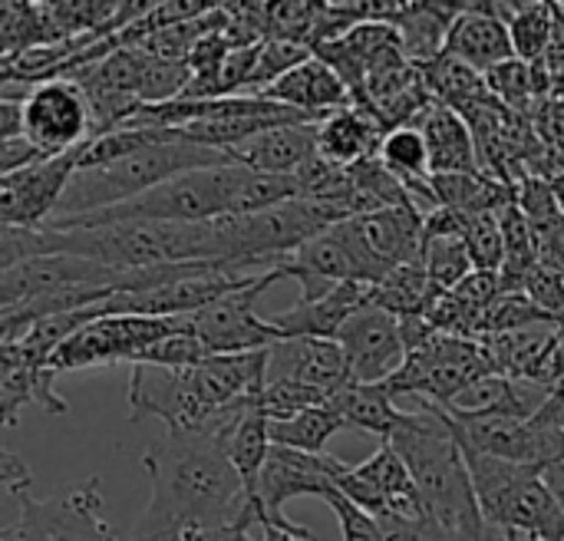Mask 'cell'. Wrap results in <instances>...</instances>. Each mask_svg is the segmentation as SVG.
Segmentation results:
<instances>
[{
  "label": "cell",
  "mask_w": 564,
  "mask_h": 541,
  "mask_svg": "<svg viewBox=\"0 0 564 541\" xmlns=\"http://www.w3.org/2000/svg\"><path fill=\"white\" fill-rule=\"evenodd\" d=\"M142 466L152 479V499L132 541H185L192 532L241 519L248 499L225 433L165 430L145 450Z\"/></svg>",
  "instance_id": "obj_1"
},
{
  "label": "cell",
  "mask_w": 564,
  "mask_h": 541,
  "mask_svg": "<svg viewBox=\"0 0 564 541\" xmlns=\"http://www.w3.org/2000/svg\"><path fill=\"white\" fill-rule=\"evenodd\" d=\"M390 446L406 463L420 489L426 519L463 532L486 529L463 446L449 430L443 407L423 403L420 410H413L410 423L390 440Z\"/></svg>",
  "instance_id": "obj_2"
},
{
  "label": "cell",
  "mask_w": 564,
  "mask_h": 541,
  "mask_svg": "<svg viewBox=\"0 0 564 541\" xmlns=\"http://www.w3.org/2000/svg\"><path fill=\"white\" fill-rule=\"evenodd\" d=\"M225 162H231L225 152L195 145V142L182 139L172 129V139H165V142L139 149V152L112 162V165L76 172L69 178V185H66V192L59 198V208H56V215L50 221L79 218V215H93V212L132 202V198L145 195L149 188H155V185H162V182H169L175 175H185V172H195V169L225 165Z\"/></svg>",
  "instance_id": "obj_3"
},
{
  "label": "cell",
  "mask_w": 564,
  "mask_h": 541,
  "mask_svg": "<svg viewBox=\"0 0 564 541\" xmlns=\"http://www.w3.org/2000/svg\"><path fill=\"white\" fill-rule=\"evenodd\" d=\"M245 178V165L225 162L212 169H195L185 175H175L145 195L79 215V218H59L43 228H93V225H122V221H145V225H178V221H208L231 215L238 185Z\"/></svg>",
  "instance_id": "obj_4"
},
{
  "label": "cell",
  "mask_w": 564,
  "mask_h": 541,
  "mask_svg": "<svg viewBox=\"0 0 564 541\" xmlns=\"http://www.w3.org/2000/svg\"><path fill=\"white\" fill-rule=\"evenodd\" d=\"M231 400L202 360L198 367L135 364L129 374V423L162 420L165 430L212 433Z\"/></svg>",
  "instance_id": "obj_5"
},
{
  "label": "cell",
  "mask_w": 564,
  "mask_h": 541,
  "mask_svg": "<svg viewBox=\"0 0 564 541\" xmlns=\"http://www.w3.org/2000/svg\"><path fill=\"white\" fill-rule=\"evenodd\" d=\"M492 374L496 370L479 340L436 334L430 344L406 354V364L387 387L397 400L420 397L423 403L449 407L459 393H466L473 383H479Z\"/></svg>",
  "instance_id": "obj_6"
},
{
  "label": "cell",
  "mask_w": 564,
  "mask_h": 541,
  "mask_svg": "<svg viewBox=\"0 0 564 541\" xmlns=\"http://www.w3.org/2000/svg\"><path fill=\"white\" fill-rule=\"evenodd\" d=\"M182 331H195L192 317H102L86 324L79 334H73L46 360V370L63 377L73 370L109 367V364L135 367L145 350Z\"/></svg>",
  "instance_id": "obj_7"
},
{
  "label": "cell",
  "mask_w": 564,
  "mask_h": 541,
  "mask_svg": "<svg viewBox=\"0 0 564 541\" xmlns=\"http://www.w3.org/2000/svg\"><path fill=\"white\" fill-rule=\"evenodd\" d=\"M99 509V479H86L53 499L20 496V516L0 532V541H119Z\"/></svg>",
  "instance_id": "obj_8"
},
{
  "label": "cell",
  "mask_w": 564,
  "mask_h": 541,
  "mask_svg": "<svg viewBox=\"0 0 564 541\" xmlns=\"http://www.w3.org/2000/svg\"><path fill=\"white\" fill-rule=\"evenodd\" d=\"M284 278V271H268L264 278H258L254 284L208 304L205 311L192 314V327L195 337L205 344V350L212 357L218 354H251V350H271L278 344H284V334L271 324V317H258L254 304L258 297L278 284Z\"/></svg>",
  "instance_id": "obj_9"
},
{
  "label": "cell",
  "mask_w": 564,
  "mask_h": 541,
  "mask_svg": "<svg viewBox=\"0 0 564 541\" xmlns=\"http://www.w3.org/2000/svg\"><path fill=\"white\" fill-rule=\"evenodd\" d=\"M0 99H23V136L50 155L73 152L93 139V109L76 79H46Z\"/></svg>",
  "instance_id": "obj_10"
},
{
  "label": "cell",
  "mask_w": 564,
  "mask_h": 541,
  "mask_svg": "<svg viewBox=\"0 0 564 541\" xmlns=\"http://www.w3.org/2000/svg\"><path fill=\"white\" fill-rule=\"evenodd\" d=\"M334 231L350 245L373 284H380L393 268L420 261L423 251V215L416 208H380L357 215Z\"/></svg>",
  "instance_id": "obj_11"
},
{
  "label": "cell",
  "mask_w": 564,
  "mask_h": 541,
  "mask_svg": "<svg viewBox=\"0 0 564 541\" xmlns=\"http://www.w3.org/2000/svg\"><path fill=\"white\" fill-rule=\"evenodd\" d=\"M126 271L73 258V255H43L26 258L0 271V307H13L43 294L63 291H119Z\"/></svg>",
  "instance_id": "obj_12"
},
{
  "label": "cell",
  "mask_w": 564,
  "mask_h": 541,
  "mask_svg": "<svg viewBox=\"0 0 564 541\" xmlns=\"http://www.w3.org/2000/svg\"><path fill=\"white\" fill-rule=\"evenodd\" d=\"M347 463L327 456V453H301V450H284L271 446V456L261 473V506L268 516V526L274 529H294V522L284 519V502L297 496H317L327 499V493L337 489V479L344 476Z\"/></svg>",
  "instance_id": "obj_13"
},
{
  "label": "cell",
  "mask_w": 564,
  "mask_h": 541,
  "mask_svg": "<svg viewBox=\"0 0 564 541\" xmlns=\"http://www.w3.org/2000/svg\"><path fill=\"white\" fill-rule=\"evenodd\" d=\"M337 493L347 496L364 512H370L373 519H380V516L426 519L420 489H416L406 463L397 456V450L390 443H383L367 463L347 466L344 476L337 479Z\"/></svg>",
  "instance_id": "obj_14"
},
{
  "label": "cell",
  "mask_w": 564,
  "mask_h": 541,
  "mask_svg": "<svg viewBox=\"0 0 564 541\" xmlns=\"http://www.w3.org/2000/svg\"><path fill=\"white\" fill-rule=\"evenodd\" d=\"M79 169V149L53 155L40 165L0 175V218L7 228H43Z\"/></svg>",
  "instance_id": "obj_15"
},
{
  "label": "cell",
  "mask_w": 564,
  "mask_h": 541,
  "mask_svg": "<svg viewBox=\"0 0 564 541\" xmlns=\"http://www.w3.org/2000/svg\"><path fill=\"white\" fill-rule=\"evenodd\" d=\"M337 344L347 354L354 383H390L406 364V344L400 317L370 304L347 321Z\"/></svg>",
  "instance_id": "obj_16"
},
{
  "label": "cell",
  "mask_w": 564,
  "mask_h": 541,
  "mask_svg": "<svg viewBox=\"0 0 564 541\" xmlns=\"http://www.w3.org/2000/svg\"><path fill=\"white\" fill-rule=\"evenodd\" d=\"M509 13L512 0L506 3H489V0H473L466 10L456 17L446 36V56L489 73L506 59H516L512 33H509Z\"/></svg>",
  "instance_id": "obj_17"
},
{
  "label": "cell",
  "mask_w": 564,
  "mask_h": 541,
  "mask_svg": "<svg viewBox=\"0 0 564 541\" xmlns=\"http://www.w3.org/2000/svg\"><path fill=\"white\" fill-rule=\"evenodd\" d=\"M271 380H297L327 397L354 383L344 347L337 340H321V337H294L271 347L268 383Z\"/></svg>",
  "instance_id": "obj_18"
},
{
  "label": "cell",
  "mask_w": 564,
  "mask_h": 541,
  "mask_svg": "<svg viewBox=\"0 0 564 541\" xmlns=\"http://www.w3.org/2000/svg\"><path fill=\"white\" fill-rule=\"evenodd\" d=\"M373 304V284L367 281H344L324 297L311 304H297L291 311H281L271 317V324L284 334V340L294 337H321V340H337L340 331L347 327L350 317H357L364 307Z\"/></svg>",
  "instance_id": "obj_19"
},
{
  "label": "cell",
  "mask_w": 564,
  "mask_h": 541,
  "mask_svg": "<svg viewBox=\"0 0 564 541\" xmlns=\"http://www.w3.org/2000/svg\"><path fill=\"white\" fill-rule=\"evenodd\" d=\"M56 374L46 364L30 360L17 344H0V420L17 426V416L26 403H36L50 416H66V400L53 390Z\"/></svg>",
  "instance_id": "obj_20"
},
{
  "label": "cell",
  "mask_w": 564,
  "mask_h": 541,
  "mask_svg": "<svg viewBox=\"0 0 564 541\" xmlns=\"http://www.w3.org/2000/svg\"><path fill=\"white\" fill-rule=\"evenodd\" d=\"M261 96H268L271 102H281L288 109H297L304 116H314V119H327L330 112L354 106V93L347 89V83L317 56H311L297 69L281 76Z\"/></svg>",
  "instance_id": "obj_21"
},
{
  "label": "cell",
  "mask_w": 564,
  "mask_h": 541,
  "mask_svg": "<svg viewBox=\"0 0 564 541\" xmlns=\"http://www.w3.org/2000/svg\"><path fill=\"white\" fill-rule=\"evenodd\" d=\"M552 393L555 390H549L542 383L492 374V377L473 383L466 393H459L443 410H449L456 416H512V420H532V416L542 413V407L552 400Z\"/></svg>",
  "instance_id": "obj_22"
},
{
  "label": "cell",
  "mask_w": 564,
  "mask_h": 541,
  "mask_svg": "<svg viewBox=\"0 0 564 541\" xmlns=\"http://www.w3.org/2000/svg\"><path fill=\"white\" fill-rule=\"evenodd\" d=\"M387 139L383 122L364 109V106H347L330 112L321 129H317V155L337 169H354L360 162H370L380 155V145Z\"/></svg>",
  "instance_id": "obj_23"
},
{
  "label": "cell",
  "mask_w": 564,
  "mask_h": 541,
  "mask_svg": "<svg viewBox=\"0 0 564 541\" xmlns=\"http://www.w3.org/2000/svg\"><path fill=\"white\" fill-rule=\"evenodd\" d=\"M459 446H463V456H466V466H469V479H473L482 519L489 526L506 529V519H509L519 493L535 476H542V469L522 466V463H509V459H499V456H489V453H479V450H473L466 443H459Z\"/></svg>",
  "instance_id": "obj_24"
},
{
  "label": "cell",
  "mask_w": 564,
  "mask_h": 541,
  "mask_svg": "<svg viewBox=\"0 0 564 541\" xmlns=\"http://www.w3.org/2000/svg\"><path fill=\"white\" fill-rule=\"evenodd\" d=\"M449 430L456 433L459 443L509 459V463H522V466H539V446H535V430L532 420H512V416H456L449 410H443ZM545 473V469H542Z\"/></svg>",
  "instance_id": "obj_25"
},
{
  "label": "cell",
  "mask_w": 564,
  "mask_h": 541,
  "mask_svg": "<svg viewBox=\"0 0 564 541\" xmlns=\"http://www.w3.org/2000/svg\"><path fill=\"white\" fill-rule=\"evenodd\" d=\"M420 132L430 149V172L433 175H459V172H482L479 162V145L473 136V126L466 122L463 112L433 102L423 119Z\"/></svg>",
  "instance_id": "obj_26"
},
{
  "label": "cell",
  "mask_w": 564,
  "mask_h": 541,
  "mask_svg": "<svg viewBox=\"0 0 564 541\" xmlns=\"http://www.w3.org/2000/svg\"><path fill=\"white\" fill-rule=\"evenodd\" d=\"M324 122V119H321ZM321 122H294L271 129L248 145L228 152L231 162L251 169V172H268V175H294L317 155V129Z\"/></svg>",
  "instance_id": "obj_27"
},
{
  "label": "cell",
  "mask_w": 564,
  "mask_h": 541,
  "mask_svg": "<svg viewBox=\"0 0 564 541\" xmlns=\"http://www.w3.org/2000/svg\"><path fill=\"white\" fill-rule=\"evenodd\" d=\"M466 10L463 0H403V7L397 10V17L390 20L400 36H403V50L413 63H430L436 56H443L446 50V36L449 26L456 23V17Z\"/></svg>",
  "instance_id": "obj_28"
},
{
  "label": "cell",
  "mask_w": 564,
  "mask_h": 541,
  "mask_svg": "<svg viewBox=\"0 0 564 541\" xmlns=\"http://www.w3.org/2000/svg\"><path fill=\"white\" fill-rule=\"evenodd\" d=\"M330 403L340 410L347 430L373 433L383 443H390L413 416V410L397 407V397L387 383H350L340 393H334Z\"/></svg>",
  "instance_id": "obj_29"
},
{
  "label": "cell",
  "mask_w": 564,
  "mask_h": 541,
  "mask_svg": "<svg viewBox=\"0 0 564 541\" xmlns=\"http://www.w3.org/2000/svg\"><path fill=\"white\" fill-rule=\"evenodd\" d=\"M436 205L456 208L463 215H482V212H499L516 198V188L486 175V172H459V175H430Z\"/></svg>",
  "instance_id": "obj_30"
},
{
  "label": "cell",
  "mask_w": 564,
  "mask_h": 541,
  "mask_svg": "<svg viewBox=\"0 0 564 541\" xmlns=\"http://www.w3.org/2000/svg\"><path fill=\"white\" fill-rule=\"evenodd\" d=\"M440 297H443V291L430 281V274H426V268L420 261L400 264L380 284H373V304L390 311L400 321L426 317L436 307Z\"/></svg>",
  "instance_id": "obj_31"
},
{
  "label": "cell",
  "mask_w": 564,
  "mask_h": 541,
  "mask_svg": "<svg viewBox=\"0 0 564 541\" xmlns=\"http://www.w3.org/2000/svg\"><path fill=\"white\" fill-rule=\"evenodd\" d=\"M228 456L245 483V499L248 506H254L261 516H264V506H261V496H258V486H261V473H264V463L271 456V433H268V416L251 407L245 413V420L235 426V433L228 436ZM268 519V516H264Z\"/></svg>",
  "instance_id": "obj_32"
},
{
  "label": "cell",
  "mask_w": 564,
  "mask_h": 541,
  "mask_svg": "<svg viewBox=\"0 0 564 541\" xmlns=\"http://www.w3.org/2000/svg\"><path fill=\"white\" fill-rule=\"evenodd\" d=\"M499 221H502V238H506V264H502L499 278H502L506 291H522L529 274L542 264L539 238H535L529 215L519 208L516 198L499 208Z\"/></svg>",
  "instance_id": "obj_33"
},
{
  "label": "cell",
  "mask_w": 564,
  "mask_h": 541,
  "mask_svg": "<svg viewBox=\"0 0 564 541\" xmlns=\"http://www.w3.org/2000/svg\"><path fill=\"white\" fill-rule=\"evenodd\" d=\"M340 430H347L340 410L327 400L324 407L304 410L291 420H268V433H271V446H284V450H301V453H324L327 440L337 436Z\"/></svg>",
  "instance_id": "obj_34"
},
{
  "label": "cell",
  "mask_w": 564,
  "mask_h": 541,
  "mask_svg": "<svg viewBox=\"0 0 564 541\" xmlns=\"http://www.w3.org/2000/svg\"><path fill=\"white\" fill-rule=\"evenodd\" d=\"M53 43L46 13L40 0H3L0 3V53L3 59L26 53L33 46Z\"/></svg>",
  "instance_id": "obj_35"
},
{
  "label": "cell",
  "mask_w": 564,
  "mask_h": 541,
  "mask_svg": "<svg viewBox=\"0 0 564 541\" xmlns=\"http://www.w3.org/2000/svg\"><path fill=\"white\" fill-rule=\"evenodd\" d=\"M509 33H512V46H516L519 59H525V63L545 59L552 36H555V3H545V0L512 3Z\"/></svg>",
  "instance_id": "obj_36"
},
{
  "label": "cell",
  "mask_w": 564,
  "mask_h": 541,
  "mask_svg": "<svg viewBox=\"0 0 564 541\" xmlns=\"http://www.w3.org/2000/svg\"><path fill=\"white\" fill-rule=\"evenodd\" d=\"M380 162L393 175H400L406 182V188L416 182H426L433 175L430 172V149H426L420 126H403V129L387 132V139L380 145Z\"/></svg>",
  "instance_id": "obj_37"
},
{
  "label": "cell",
  "mask_w": 564,
  "mask_h": 541,
  "mask_svg": "<svg viewBox=\"0 0 564 541\" xmlns=\"http://www.w3.org/2000/svg\"><path fill=\"white\" fill-rule=\"evenodd\" d=\"M420 264L426 268L430 281L443 294L456 291L476 271L473 258H469V248H466V238H433V241H423Z\"/></svg>",
  "instance_id": "obj_38"
},
{
  "label": "cell",
  "mask_w": 564,
  "mask_h": 541,
  "mask_svg": "<svg viewBox=\"0 0 564 541\" xmlns=\"http://www.w3.org/2000/svg\"><path fill=\"white\" fill-rule=\"evenodd\" d=\"M314 56L311 46L304 43H291V40H264L251 83H248V96H261L264 89H271L281 76H288L291 69H297L301 63H307Z\"/></svg>",
  "instance_id": "obj_39"
},
{
  "label": "cell",
  "mask_w": 564,
  "mask_h": 541,
  "mask_svg": "<svg viewBox=\"0 0 564 541\" xmlns=\"http://www.w3.org/2000/svg\"><path fill=\"white\" fill-rule=\"evenodd\" d=\"M317 0H268V40H291L314 50Z\"/></svg>",
  "instance_id": "obj_40"
},
{
  "label": "cell",
  "mask_w": 564,
  "mask_h": 541,
  "mask_svg": "<svg viewBox=\"0 0 564 541\" xmlns=\"http://www.w3.org/2000/svg\"><path fill=\"white\" fill-rule=\"evenodd\" d=\"M486 76V86H489V93L506 106V109H512V112H525L529 116V109L535 106V83H532V63H525V59H506V63H499L496 69H489V73H482Z\"/></svg>",
  "instance_id": "obj_41"
},
{
  "label": "cell",
  "mask_w": 564,
  "mask_h": 541,
  "mask_svg": "<svg viewBox=\"0 0 564 541\" xmlns=\"http://www.w3.org/2000/svg\"><path fill=\"white\" fill-rule=\"evenodd\" d=\"M327 400H330L327 393H321V390H314V387H304V383H297V380H271V383L264 387V393L258 397V410H261L271 423H278V420H291V416H297V413H304V410L324 407Z\"/></svg>",
  "instance_id": "obj_42"
},
{
  "label": "cell",
  "mask_w": 564,
  "mask_h": 541,
  "mask_svg": "<svg viewBox=\"0 0 564 541\" xmlns=\"http://www.w3.org/2000/svg\"><path fill=\"white\" fill-rule=\"evenodd\" d=\"M466 248H469V258H473L476 271H492V274L502 271V264H506V238H502L499 212L473 215L469 231H466Z\"/></svg>",
  "instance_id": "obj_43"
},
{
  "label": "cell",
  "mask_w": 564,
  "mask_h": 541,
  "mask_svg": "<svg viewBox=\"0 0 564 541\" xmlns=\"http://www.w3.org/2000/svg\"><path fill=\"white\" fill-rule=\"evenodd\" d=\"M212 354L205 350V344L195 337V331H182V334H172L165 340H159L152 350L142 354L139 364H152V367H198L202 360H208Z\"/></svg>",
  "instance_id": "obj_44"
},
{
  "label": "cell",
  "mask_w": 564,
  "mask_h": 541,
  "mask_svg": "<svg viewBox=\"0 0 564 541\" xmlns=\"http://www.w3.org/2000/svg\"><path fill=\"white\" fill-rule=\"evenodd\" d=\"M324 502L334 509V516H337V522H340V532H344V541H383L380 522H377L370 512H364L360 506H354L347 496H340L337 489L327 493Z\"/></svg>",
  "instance_id": "obj_45"
},
{
  "label": "cell",
  "mask_w": 564,
  "mask_h": 541,
  "mask_svg": "<svg viewBox=\"0 0 564 541\" xmlns=\"http://www.w3.org/2000/svg\"><path fill=\"white\" fill-rule=\"evenodd\" d=\"M46 159H53V155L43 152V149H40L36 142H30L26 136L0 142V175H10V172L40 165V162H46Z\"/></svg>",
  "instance_id": "obj_46"
},
{
  "label": "cell",
  "mask_w": 564,
  "mask_h": 541,
  "mask_svg": "<svg viewBox=\"0 0 564 541\" xmlns=\"http://www.w3.org/2000/svg\"><path fill=\"white\" fill-rule=\"evenodd\" d=\"M0 483H3V489L10 493V496H26V489H30V469L13 456V453H0Z\"/></svg>",
  "instance_id": "obj_47"
},
{
  "label": "cell",
  "mask_w": 564,
  "mask_h": 541,
  "mask_svg": "<svg viewBox=\"0 0 564 541\" xmlns=\"http://www.w3.org/2000/svg\"><path fill=\"white\" fill-rule=\"evenodd\" d=\"M23 136V99H0V142Z\"/></svg>",
  "instance_id": "obj_48"
},
{
  "label": "cell",
  "mask_w": 564,
  "mask_h": 541,
  "mask_svg": "<svg viewBox=\"0 0 564 541\" xmlns=\"http://www.w3.org/2000/svg\"><path fill=\"white\" fill-rule=\"evenodd\" d=\"M486 532V529H482ZM482 532H463V529H446L433 519H423V541H482Z\"/></svg>",
  "instance_id": "obj_49"
},
{
  "label": "cell",
  "mask_w": 564,
  "mask_h": 541,
  "mask_svg": "<svg viewBox=\"0 0 564 541\" xmlns=\"http://www.w3.org/2000/svg\"><path fill=\"white\" fill-rule=\"evenodd\" d=\"M264 535L258 541H314L311 539V532L307 529H301V526H294V529H274V526H264L261 529Z\"/></svg>",
  "instance_id": "obj_50"
},
{
  "label": "cell",
  "mask_w": 564,
  "mask_h": 541,
  "mask_svg": "<svg viewBox=\"0 0 564 541\" xmlns=\"http://www.w3.org/2000/svg\"><path fill=\"white\" fill-rule=\"evenodd\" d=\"M482 541H512V539H509V532H506V529H499V526H489V522H486Z\"/></svg>",
  "instance_id": "obj_51"
},
{
  "label": "cell",
  "mask_w": 564,
  "mask_h": 541,
  "mask_svg": "<svg viewBox=\"0 0 564 541\" xmlns=\"http://www.w3.org/2000/svg\"><path fill=\"white\" fill-rule=\"evenodd\" d=\"M552 188H555V198H558V205H562V212H564V172L552 178Z\"/></svg>",
  "instance_id": "obj_52"
},
{
  "label": "cell",
  "mask_w": 564,
  "mask_h": 541,
  "mask_svg": "<svg viewBox=\"0 0 564 541\" xmlns=\"http://www.w3.org/2000/svg\"><path fill=\"white\" fill-rule=\"evenodd\" d=\"M509 532V529H506ZM509 539L512 541H545V539H539V535H529V532H509Z\"/></svg>",
  "instance_id": "obj_53"
}]
</instances>
